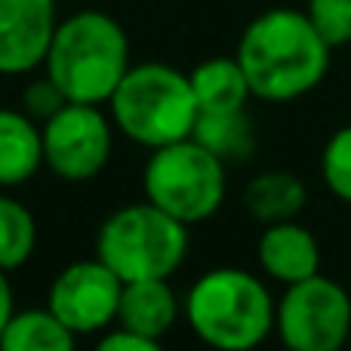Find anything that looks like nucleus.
Masks as SVG:
<instances>
[{"label": "nucleus", "instance_id": "obj_1", "mask_svg": "<svg viewBox=\"0 0 351 351\" xmlns=\"http://www.w3.org/2000/svg\"><path fill=\"white\" fill-rule=\"evenodd\" d=\"M237 62L253 99L287 105L305 99L327 80L333 49L308 22L305 10L271 6L243 28Z\"/></svg>", "mask_w": 351, "mask_h": 351}, {"label": "nucleus", "instance_id": "obj_2", "mask_svg": "<svg viewBox=\"0 0 351 351\" xmlns=\"http://www.w3.org/2000/svg\"><path fill=\"white\" fill-rule=\"evenodd\" d=\"M278 299L268 284L247 268H210L185 296V321L213 351H256L274 336Z\"/></svg>", "mask_w": 351, "mask_h": 351}, {"label": "nucleus", "instance_id": "obj_3", "mask_svg": "<svg viewBox=\"0 0 351 351\" xmlns=\"http://www.w3.org/2000/svg\"><path fill=\"white\" fill-rule=\"evenodd\" d=\"M43 65L68 102L102 105L130 71V37L114 16L80 10L56 25Z\"/></svg>", "mask_w": 351, "mask_h": 351}, {"label": "nucleus", "instance_id": "obj_4", "mask_svg": "<svg viewBox=\"0 0 351 351\" xmlns=\"http://www.w3.org/2000/svg\"><path fill=\"white\" fill-rule=\"evenodd\" d=\"M108 105L117 130L130 142L152 152L191 139L200 114L188 74L164 62L130 65Z\"/></svg>", "mask_w": 351, "mask_h": 351}, {"label": "nucleus", "instance_id": "obj_5", "mask_svg": "<svg viewBox=\"0 0 351 351\" xmlns=\"http://www.w3.org/2000/svg\"><path fill=\"white\" fill-rule=\"evenodd\" d=\"M96 256L123 284L148 278L170 280L188 256V225L152 200L121 206L99 228Z\"/></svg>", "mask_w": 351, "mask_h": 351}, {"label": "nucleus", "instance_id": "obj_6", "mask_svg": "<svg viewBox=\"0 0 351 351\" xmlns=\"http://www.w3.org/2000/svg\"><path fill=\"white\" fill-rule=\"evenodd\" d=\"M145 200L185 225L213 219L228 194V167L200 142L182 139L154 148L142 173Z\"/></svg>", "mask_w": 351, "mask_h": 351}, {"label": "nucleus", "instance_id": "obj_7", "mask_svg": "<svg viewBox=\"0 0 351 351\" xmlns=\"http://www.w3.org/2000/svg\"><path fill=\"white\" fill-rule=\"evenodd\" d=\"M274 336L287 351H346L351 293L327 274L284 287L274 308Z\"/></svg>", "mask_w": 351, "mask_h": 351}, {"label": "nucleus", "instance_id": "obj_8", "mask_svg": "<svg viewBox=\"0 0 351 351\" xmlns=\"http://www.w3.org/2000/svg\"><path fill=\"white\" fill-rule=\"evenodd\" d=\"M43 164L65 182H86L111 158V123L99 105L68 102L40 123Z\"/></svg>", "mask_w": 351, "mask_h": 351}, {"label": "nucleus", "instance_id": "obj_9", "mask_svg": "<svg viewBox=\"0 0 351 351\" xmlns=\"http://www.w3.org/2000/svg\"><path fill=\"white\" fill-rule=\"evenodd\" d=\"M123 280L102 259L71 262L56 274L47 308L74 333H96L117 321Z\"/></svg>", "mask_w": 351, "mask_h": 351}, {"label": "nucleus", "instance_id": "obj_10", "mask_svg": "<svg viewBox=\"0 0 351 351\" xmlns=\"http://www.w3.org/2000/svg\"><path fill=\"white\" fill-rule=\"evenodd\" d=\"M56 25V0H0V74L43 65Z\"/></svg>", "mask_w": 351, "mask_h": 351}, {"label": "nucleus", "instance_id": "obj_11", "mask_svg": "<svg viewBox=\"0 0 351 351\" xmlns=\"http://www.w3.org/2000/svg\"><path fill=\"white\" fill-rule=\"evenodd\" d=\"M256 262L268 280L290 287L321 274V243L315 231L296 219L271 222L262 225V234L256 241Z\"/></svg>", "mask_w": 351, "mask_h": 351}, {"label": "nucleus", "instance_id": "obj_12", "mask_svg": "<svg viewBox=\"0 0 351 351\" xmlns=\"http://www.w3.org/2000/svg\"><path fill=\"white\" fill-rule=\"evenodd\" d=\"M182 315V305L176 299L173 287L167 278H148V280H127L121 290V305H117V324L130 333L148 336V339H164L176 327Z\"/></svg>", "mask_w": 351, "mask_h": 351}, {"label": "nucleus", "instance_id": "obj_13", "mask_svg": "<svg viewBox=\"0 0 351 351\" xmlns=\"http://www.w3.org/2000/svg\"><path fill=\"white\" fill-rule=\"evenodd\" d=\"M308 204V185L302 176L290 170H265L247 182L243 188V210L259 225L299 219Z\"/></svg>", "mask_w": 351, "mask_h": 351}, {"label": "nucleus", "instance_id": "obj_14", "mask_svg": "<svg viewBox=\"0 0 351 351\" xmlns=\"http://www.w3.org/2000/svg\"><path fill=\"white\" fill-rule=\"evenodd\" d=\"M191 90L197 99L200 114H222V111H241L253 99L237 56H213L200 62L191 74Z\"/></svg>", "mask_w": 351, "mask_h": 351}, {"label": "nucleus", "instance_id": "obj_15", "mask_svg": "<svg viewBox=\"0 0 351 351\" xmlns=\"http://www.w3.org/2000/svg\"><path fill=\"white\" fill-rule=\"evenodd\" d=\"M43 167V139L37 121L25 111L0 108V185L28 182Z\"/></svg>", "mask_w": 351, "mask_h": 351}, {"label": "nucleus", "instance_id": "obj_16", "mask_svg": "<svg viewBox=\"0 0 351 351\" xmlns=\"http://www.w3.org/2000/svg\"><path fill=\"white\" fill-rule=\"evenodd\" d=\"M191 139L216 154L225 167L243 164L256 154V127L250 121L247 108L222 111V114H197Z\"/></svg>", "mask_w": 351, "mask_h": 351}, {"label": "nucleus", "instance_id": "obj_17", "mask_svg": "<svg viewBox=\"0 0 351 351\" xmlns=\"http://www.w3.org/2000/svg\"><path fill=\"white\" fill-rule=\"evenodd\" d=\"M74 330L65 327L49 308L12 311L0 333V351H74Z\"/></svg>", "mask_w": 351, "mask_h": 351}, {"label": "nucleus", "instance_id": "obj_18", "mask_svg": "<svg viewBox=\"0 0 351 351\" xmlns=\"http://www.w3.org/2000/svg\"><path fill=\"white\" fill-rule=\"evenodd\" d=\"M37 247V222L22 200L0 194V271H16Z\"/></svg>", "mask_w": 351, "mask_h": 351}, {"label": "nucleus", "instance_id": "obj_19", "mask_svg": "<svg viewBox=\"0 0 351 351\" xmlns=\"http://www.w3.org/2000/svg\"><path fill=\"white\" fill-rule=\"evenodd\" d=\"M321 179L336 200L351 206V123L333 130L321 148Z\"/></svg>", "mask_w": 351, "mask_h": 351}, {"label": "nucleus", "instance_id": "obj_20", "mask_svg": "<svg viewBox=\"0 0 351 351\" xmlns=\"http://www.w3.org/2000/svg\"><path fill=\"white\" fill-rule=\"evenodd\" d=\"M305 16L330 49L351 43V0H305Z\"/></svg>", "mask_w": 351, "mask_h": 351}, {"label": "nucleus", "instance_id": "obj_21", "mask_svg": "<svg viewBox=\"0 0 351 351\" xmlns=\"http://www.w3.org/2000/svg\"><path fill=\"white\" fill-rule=\"evenodd\" d=\"M68 105V96L53 84V77H40V80H31L22 93V108L31 121L37 123H47L56 111H62Z\"/></svg>", "mask_w": 351, "mask_h": 351}, {"label": "nucleus", "instance_id": "obj_22", "mask_svg": "<svg viewBox=\"0 0 351 351\" xmlns=\"http://www.w3.org/2000/svg\"><path fill=\"white\" fill-rule=\"evenodd\" d=\"M93 351H164V346H160V339H148V336L130 333L121 327L114 333H105Z\"/></svg>", "mask_w": 351, "mask_h": 351}, {"label": "nucleus", "instance_id": "obj_23", "mask_svg": "<svg viewBox=\"0 0 351 351\" xmlns=\"http://www.w3.org/2000/svg\"><path fill=\"white\" fill-rule=\"evenodd\" d=\"M12 317V287L6 280V271H0V333Z\"/></svg>", "mask_w": 351, "mask_h": 351}, {"label": "nucleus", "instance_id": "obj_24", "mask_svg": "<svg viewBox=\"0 0 351 351\" xmlns=\"http://www.w3.org/2000/svg\"><path fill=\"white\" fill-rule=\"evenodd\" d=\"M348 351H351V339H348Z\"/></svg>", "mask_w": 351, "mask_h": 351}]
</instances>
